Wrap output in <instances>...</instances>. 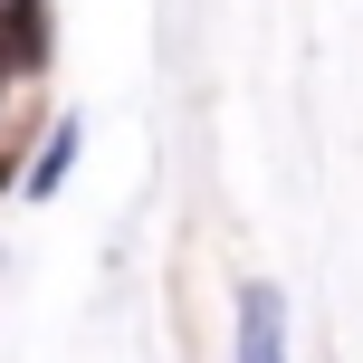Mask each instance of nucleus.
I'll use <instances>...</instances> for the list:
<instances>
[{
  "mask_svg": "<svg viewBox=\"0 0 363 363\" xmlns=\"http://www.w3.org/2000/svg\"><path fill=\"white\" fill-rule=\"evenodd\" d=\"M239 363H287V325H277V296L268 287L239 296Z\"/></svg>",
  "mask_w": 363,
  "mask_h": 363,
  "instance_id": "f257e3e1",
  "label": "nucleus"
},
{
  "mask_svg": "<svg viewBox=\"0 0 363 363\" xmlns=\"http://www.w3.org/2000/svg\"><path fill=\"white\" fill-rule=\"evenodd\" d=\"M77 134H86V125H77V115H57V134H48V153H38V163H29V191H38V201H48L57 182H67V163H77Z\"/></svg>",
  "mask_w": 363,
  "mask_h": 363,
  "instance_id": "f03ea898",
  "label": "nucleus"
}]
</instances>
